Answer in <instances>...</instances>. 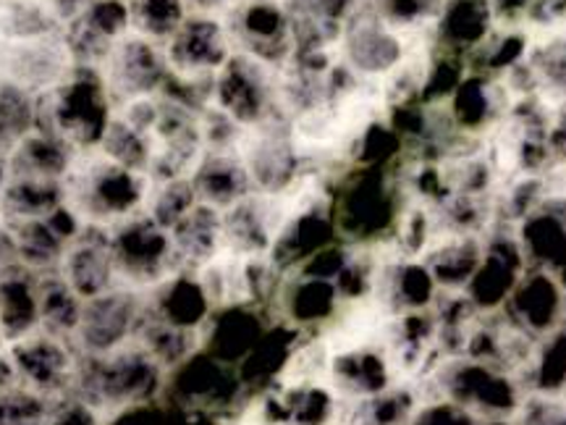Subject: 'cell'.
Here are the masks:
<instances>
[{"label": "cell", "mask_w": 566, "mask_h": 425, "mask_svg": "<svg viewBox=\"0 0 566 425\" xmlns=\"http://www.w3.org/2000/svg\"><path fill=\"white\" fill-rule=\"evenodd\" d=\"M84 6H92L90 0H55V9H59L61 13H66V17H71V13L82 11Z\"/></svg>", "instance_id": "obj_23"}, {"label": "cell", "mask_w": 566, "mask_h": 425, "mask_svg": "<svg viewBox=\"0 0 566 425\" xmlns=\"http://www.w3.org/2000/svg\"><path fill=\"white\" fill-rule=\"evenodd\" d=\"M61 197L59 182L17 176L0 193V208L17 221H32V218H48L53 210H59Z\"/></svg>", "instance_id": "obj_13"}, {"label": "cell", "mask_w": 566, "mask_h": 425, "mask_svg": "<svg viewBox=\"0 0 566 425\" xmlns=\"http://www.w3.org/2000/svg\"><path fill=\"white\" fill-rule=\"evenodd\" d=\"M336 302L338 289L334 281L302 276V281L294 283L286 304L294 323H321L336 313Z\"/></svg>", "instance_id": "obj_16"}, {"label": "cell", "mask_w": 566, "mask_h": 425, "mask_svg": "<svg viewBox=\"0 0 566 425\" xmlns=\"http://www.w3.org/2000/svg\"><path fill=\"white\" fill-rule=\"evenodd\" d=\"M197 203L200 200H197L192 179H171L163 184L160 193L155 195L150 218L163 229H174Z\"/></svg>", "instance_id": "obj_19"}, {"label": "cell", "mask_w": 566, "mask_h": 425, "mask_svg": "<svg viewBox=\"0 0 566 425\" xmlns=\"http://www.w3.org/2000/svg\"><path fill=\"white\" fill-rule=\"evenodd\" d=\"M142 321L139 304L134 294H101L87 300L82 308L76 334L80 342L95 354L116 352L118 344L137 329Z\"/></svg>", "instance_id": "obj_6"}, {"label": "cell", "mask_w": 566, "mask_h": 425, "mask_svg": "<svg viewBox=\"0 0 566 425\" xmlns=\"http://www.w3.org/2000/svg\"><path fill=\"white\" fill-rule=\"evenodd\" d=\"M229 59V34L216 19H187L168 45V63L181 76L216 74Z\"/></svg>", "instance_id": "obj_5"}, {"label": "cell", "mask_w": 566, "mask_h": 425, "mask_svg": "<svg viewBox=\"0 0 566 425\" xmlns=\"http://www.w3.org/2000/svg\"><path fill=\"white\" fill-rule=\"evenodd\" d=\"M3 187H6V163L0 158V193H3Z\"/></svg>", "instance_id": "obj_25"}, {"label": "cell", "mask_w": 566, "mask_h": 425, "mask_svg": "<svg viewBox=\"0 0 566 425\" xmlns=\"http://www.w3.org/2000/svg\"><path fill=\"white\" fill-rule=\"evenodd\" d=\"M38 124V105L32 103L30 92L17 84L0 87V153L17 151L24 137H30L32 126Z\"/></svg>", "instance_id": "obj_15"}, {"label": "cell", "mask_w": 566, "mask_h": 425, "mask_svg": "<svg viewBox=\"0 0 566 425\" xmlns=\"http://www.w3.org/2000/svg\"><path fill=\"white\" fill-rule=\"evenodd\" d=\"M139 32L147 38H174L184 24V0H137L132 9Z\"/></svg>", "instance_id": "obj_18"}, {"label": "cell", "mask_w": 566, "mask_h": 425, "mask_svg": "<svg viewBox=\"0 0 566 425\" xmlns=\"http://www.w3.org/2000/svg\"><path fill=\"white\" fill-rule=\"evenodd\" d=\"M113 84L124 95L139 101L142 95L166 84V59L147 40L124 42L113 55Z\"/></svg>", "instance_id": "obj_10"}, {"label": "cell", "mask_w": 566, "mask_h": 425, "mask_svg": "<svg viewBox=\"0 0 566 425\" xmlns=\"http://www.w3.org/2000/svg\"><path fill=\"white\" fill-rule=\"evenodd\" d=\"M17 255L32 268H48L61 260L63 239L51 229L45 218H32V221H19L13 234Z\"/></svg>", "instance_id": "obj_17"}, {"label": "cell", "mask_w": 566, "mask_h": 425, "mask_svg": "<svg viewBox=\"0 0 566 425\" xmlns=\"http://www.w3.org/2000/svg\"><path fill=\"white\" fill-rule=\"evenodd\" d=\"M509 321L527 331L530 336L541 342L551 331L566 323V297L556 273L543 271V268H527L520 283L514 287L504 310Z\"/></svg>", "instance_id": "obj_2"}, {"label": "cell", "mask_w": 566, "mask_h": 425, "mask_svg": "<svg viewBox=\"0 0 566 425\" xmlns=\"http://www.w3.org/2000/svg\"><path fill=\"white\" fill-rule=\"evenodd\" d=\"M197 200L216 210H229L231 205L242 203L254 193L252 176L244 160L231 155V151L208 153L200 158L192 176Z\"/></svg>", "instance_id": "obj_8"}, {"label": "cell", "mask_w": 566, "mask_h": 425, "mask_svg": "<svg viewBox=\"0 0 566 425\" xmlns=\"http://www.w3.org/2000/svg\"><path fill=\"white\" fill-rule=\"evenodd\" d=\"M48 425H97V421L95 415H92L90 405H84V402H74V405L63 407Z\"/></svg>", "instance_id": "obj_21"}, {"label": "cell", "mask_w": 566, "mask_h": 425, "mask_svg": "<svg viewBox=\"0 0 566 425\" xmlns=\"http://www.w3.org/2000/svg\"><path fill=\"white\" fill-rule=\"evenodd\" d=\"M40 321V297L24 276L0 279V331L6 339H24Z\"/></svg>", "instance_id": "obj_14"}, {"label": "cell", "mask_w": 566, "mask_h": 425, "mask_svg": "<svg viewBox=\"0 0 566 425\" xmlns=\"http://www.w3.org/2000/svg\"><path fill=\"white\" fill-rule=\"evenodd\" d=\"M512 421L514 425H566V405L558 394L530 392Z\"/></svg>", "instance_id": "obj_20"}, {"label": "cell", "mask_w": 566, "mask_h": 425, "mask_svg": "<svg viewBox=\"0 0 566 425\" xmlns=\"http://www.w3.org/2000/svg\"><path fill=\"white\" fill-rule=\"evenodd\" d=\"M82 208L95 218L126 216L145 197V182L139 172L118 166V163H105L97 166L87 179L82 182Z\"/></svg>", "instance_id": "obj_7"}, {"label": "cell", "mask_w": 566, "mask_h": 425, "mask_svg": "<svg viewBox=\"0 0 566 425\" xmlns=\"http://www.w3.org/2000/svg\"><path fill=\"white\" fill-rule=\"evenodd\" d=\"M558 396H562V400H564V405H566V386L562 388V394H558Z\"/></svg>", "instance_id": "obj_26"}, {"label": "cell", "mask_w": 566, "mask_h": 425, "mask_svg": "<svg viewBox=\"0 0 566 425\" xmlns=\"http://www.w3.org/2000/svg\"><path fill=\"white\" fill-rule=\"evenodd\" d=\"M13 367L38 392H55L71 379V357L59 336L19 339V344L13 346Z\"/></svg>", "instance_id": "obj_9"}, {"label": "cell", "mask_w": 566, "mask_h": 425, "mask_svg": "<svg viewBox=\"0 0 566 425\" xmlns=\"http://www.w3.org/2000/svg\"><path fill=\"white\" fill-rule=\"evenodd\" d=\"M116 260H113L111 242L101 237H82L74 250L66 255V283L82 300H92L108 292Z\"/></svg>", "instance_id": "obj_11"}, {"label": "cell", "mask_w": 566, "mask_h": 425, "mask_svg": "<svg viewBox=\"0 0 566 425\" xmlns=\"http://www.w3.org/2000/svg\"><path fill=\"white\" fill-rule=\"evenodd\" d=\"M17 255V245H13V237L11 234H6L0 229V273H3V268L9 266V260ZM3 279V276H0Z\"/></svg>", "instance_id": "obj_22"}, {"label": "cell", "mask_w": 566, "mask_h": 425, "mask_svg": "<svg viewBox=\"0 0 566 425\" xmlns=\"http://www.w3.org/2000/svg\"><path fill=\"white\" fill-rule=\"evenodd\" d=\"M113 260L118 271L134 281L163 279L168 260L174 258V239L153 218H134L113 237Z\"/></svg>", "instance_id": "obj_4"}, {"label": "cell", "mask_w": 566, "mask_h": 425, "mask_svg": "<svg viewBox=\"0 0 566 425\" xmlns=\"http://www.w3.org/2000/svg\"><path fill=\"white\" fill-rule=\"evenodd\" d=\"M268 63L252 55H233L218 71V108L231 116L237 124L260 126L271 113V82H268Z\"/></svg>", "instance_id": "obj_3"}, {"label": "cell", "mask_w": 566, "mask_h": 425, "mask_svg": "<svg viewBox=\"0 0 566 425\" xmlns=\"http://www.w3.org/2000/svg\"><path fill=\"white\" fill-rule=\"evenodd\" d=\"M69 163L71 155L63 139L51 132H38L19 142L11 166L17 176L55 182L61 174H66Z\"/></svg>", "instance_id": "obj_12"}, {"label": "cell", "mask_w": 566, "mask_h": 425, "mask_svg": "<svg viewBox=\"0 0 566 425\" xmlns=\"http://www.w3.org/2000/svg\"><path fill=\"white\" fill-rule=\"evenodd\" d=\"M187 3L195 6V9H200V11H216V9H221L226 0H187Z\"/></svg>", "instance_id": "obj_24"}, {"label": "cell", "mask_w": 566, "mask_h": 425, "mask_svg": "<svg viewBox=\"0 0 566 425\" xmlns=\"http://www.w3.org/2000/svg\"><path fill=\"white\" fill-rule=\"evenodd\" d=\"M394 203V187L380 172H363L354 184L342 195L338 210L334 216L336 231L346 234L354 242L378 237L380 231L391 229L399 221Z\"/></svg>", "instance_id": "obj_1"}]
</instances>
